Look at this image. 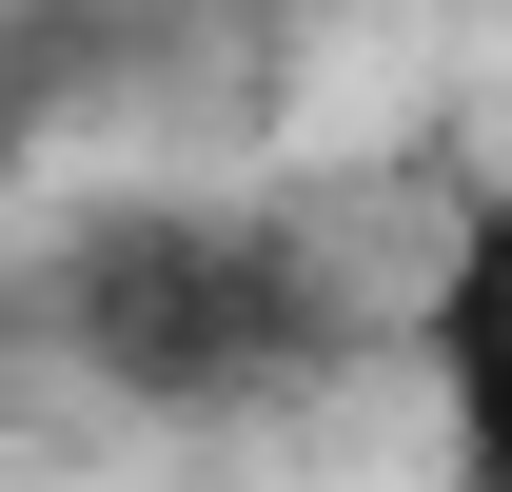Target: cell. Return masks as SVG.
Wrapping results in <instances>:
<instances>
[{
	"label": "cell",
	"mask_w": 512,
	"mask_h": 492,
	"mask_svg": "<svg viewBox=\"0 0 512 492\" xmlns=\"http://www.w3.org/2000/svg\"><path fill=\"white\" fill-rule=\"evenodd\" d=\"M40 335L119 414H276V394H316L355 355V276H335L316 217L178 178V197H99L40 256Z\"/></svg>",
	"instance_id": "6da1fadb"
},
{
	"label": "cell",
	"mask_w": 512,
	"mask_h": 492,
	"mask_svg": "<svg viewBox=\"0 0 512 492\" xmlns=\"http://www.w3.org/2000/svg\"><path fill=\"white\" fill-rule=\"evenodd\" d=\"M414 394H434L453 492H512V178L453 197L434 276H414Z\"/></svg>",
	"instance_id": "7a4b0ae2"
},
{
	"label": "cell",
	"mask_w": 512,
	"mask_h": 492,
	"mask_svg": "<svg viewBox=\"0 0 512 492\" xmlns=\"http://www.w3.org/2000/svg\"><path fill=\"white\" fill-rule=\"evenodd\" d=\"M158 40H178V0H20L0 20V119H60V99L138 79Z\"/></svg>",
	"instance_id": "3957f363"
}]
</instances>
